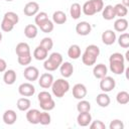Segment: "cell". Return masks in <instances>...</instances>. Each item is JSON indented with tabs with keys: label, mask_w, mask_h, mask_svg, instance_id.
Wrapping results in <instances>:
<instances>
[{
	"label": "cell",
	"mask_w": 129,
	"mask_h": 129,
	"mask_svg": "<svg viewBox=\"0 0 129 129\" xmlns=\"http://www.w3.org/2000/svg\"><path fill=\"white\" fill-rule=\"evenodd\" d=\"M67 21V14L63 11L57 10L52 14V22L56 24H63Z\"/></svg>",
	"instance_id": "d4e9b609"
},
{
	"label": "cell",
	"mask_w": 129,
	"mask_h": 129,
	"mask_svg": "<svg viewBox=\"0 0 129 129\" xmlns=\"http://www.w3.org/2000/svg\"><path fill=\"white\" fill-rule=\"evenodd\" d=\"M5 1H7V2H11V1H13V0H5Z\"/></svg>",
	"instance_id": "f5cc1de1"
},
{
	"label": "cell",
	"mask_w": 129,
	"mask_h": 129,
	"mask_svg": "<svg viewBox=\"0 0 129 129\" xmlns=\"http://www.w3.org/2000/svg\"><path fill=\"white\" fill-rule=\"evenodd\" d=\"M85 51H87V52H89V53H91V54H93V55H95V56H99V54H100V48H99V46H97L96 44H90V45H88L87 47H86V49H85Z\"/></svg>",
	"instance_id": "b9f144b4"
},
{
	"label": "cell",
	"mask_w": 129,
	"mask_h": 129,
	"mask_svg": "<svg viewBox=\"0 0 129 129\" xmlns=\"http://www.w3.org/2000/svg\"><path fill=\"white\" fill-rule=\"evenodd\" d=\"M30 105H31L30 100H29L28 98H25V97L19 98V99L17 100V104H16L18 110H19V111H22V112H26V111L30 108Z\"/></svg>",
	"instance_id": "603a6c76"
},
{
	"label": "cell",
	"mask_w": 129,
	"mask_h": 129,
	"mask_svg": "<svg viewBox=\"0 0 129 129\" xmlns=\"http://www.w3.org/2000/svg\"><path fill=\"white\" fill-rule=\"evenodd\" d=\"M89 126H90L91 129H106V125H105L101 120L92 121Z\"/></svg>",
	"instance_id": "bcb514c9"
},
{
	"label": "cell",
	"mask_w": 129,
	"mask_h": 129,
	"mask_svg": "<svg viewBox=\"0 0 129 129\" xmlns=\"http://www.w3.org/2000/svg\"><path fill=\"white\" fill-rule=\"evenodd\" d=\"M37 99H38V102L40 103V102H45L47 100H50V99H52V97L48 92L42 91L37 95Z\"/></svg>",
	"instance_id": "f6af8a7d"
},
{
	"label": "cell",
	"mask_w": 129,
	"mask_h": 129,
	"mask_svg": "<svg viewBox=\"0 0 129 129\" xmlns=\"http://www.w3.org/2000/svg\"><path fill=\"white\" fill-rule=\"evenodd\" d=\"M116 87V82L112 77L105 76L104 78L101 79L100 81V89L104 93H109L111 92L114 88Z\"/></svg>",
	"instance_id": "7a4b0ae2"
},
{
	"label": "cell",
	"mask_w": 129,
	"mask_h": 129,
	"mask_svg": "<svg viewBox=\"0 0 129 129\" xmlns=\"http://www.w3.org/2000/svg\"><path fill=\"white\" fill-rule=\"evenodd\" d=\"M77 110L79 113H83V112H90L91 110V104L90 102L86 101V100H80V102L77 104Z\"/></svg>",
	"instance_id": "1f68e13d"
},
{
	"label": "cell",
	"mask_w": 129,
	"mask_h": 129,
	"mask_svg": "<svg viewBox=\"0 0 129 129\" xmlns=\"http://www.w3.org/2000/svg\"><path fill=\"white\" fill-rule=\"evenodd\" d=\"M116 101L120 105H126L129 103V93L126 91H121L116 96Z\"/></svg>",
	"instance_id": "4dcf8cb0"
},
{
	"label": "cell",
	"mask_w": 129,
	"mask_h": 129,
	"mask_svg": "<svg viewBox=\"0 0 129 129\" xmlns=\"http://www.w3.org/2000/svg\"><path fill=\"white\" fill-rule=\"evenodd\" d=\"M87 88L84 84H76L73 87V96L77 100H82L87 96Z\"/></svg>",
	"instance_id": "5b68a950"
},
{
	"label": "cell",
	"mask_w": 129,
	"mask_h": 129,
	"mask_svg": "<svg viewBox=\"0 0 129 129\" xmlns=\"http://www.w3.org/2000/svg\"><path fill=\"white\" fill-rule=\"evenodd\" d=\"M109 128L110 129H123L124 128V124H123V122L121 120L115 119V120H112L110 122Z\"/></svg>",
	"instance_id": "ee69618b"
},
{
	"label": "cell",
	"mask_w": 129,
	"mask_h": 129,
	"mask_svg": "<svg viewBox=\"0 0 129 129\" xmlns=\"http://www.w3.org/2000/svg\"><path fill=\"white\" fill-rule=\"evenodd\" d=\"M102 16L105 20H113L116 17L114 6L113 5H106L102 10Z\"/></svg>",
	"instance_id": "e0dca14e"
},
{
	"label": "cell",
	"mask_w": 129,
	"mask_h": 129,
	"mask_svg": "<svg viewBox=\"0 0 129 129\" xmlns=\"http://www.w3.org/2000/svg\"><path fill=\"white\" fill-rule=\"evenodd\" d=\"M110 70L115 75H122L125 71V60H109Z\"/></svg>",
	"instance_id": "ba28073f"
},
{
	"label": "cell",
	"mask_w": 129,
	"mask_h": 129,
	"mask_svg": "<svg viewBox=\"0 0 129 129\" xmlns=\"http://www.w3.org/2000/svg\"><path fill=\"white\" fill-rule=\"evenodd\" d=\"M15 52H16L17 55L29 53L30 52V47H29L28 43H26V42H19L15 47Z\"/></svg>",
	"instance_id": "f546056e"
},
{
	"label": "cell",
	"mask_w": 129,
	"mask_h": 129,
	"mask_svg": "<svg viewBox=\"0 0 129 129\" xmlns=\"http://www.w3.org/2000/svg\"><path fill=\"white\" fill-rule=\"evenodd\" d=\"M23 77L29 82H34V81L38 80V78H39V71L36 67L28 66L25 68V70L23 72Z\"/></svg>",
	"instance_id": "3957f363"
},
{
	"label": "cell",
	"mask_w": 129,
	"mask_h": 129,
	"mask_svg": "<svg viewBox=\"0 0 129 129\" xmlns=\"http://www.w3.org/2000/svg\"><path fill=\"white\" fill-rule=\"evenodd\" d=\"M40 111L37 109H28L26 111V119L30 124H39Z\"/></svg>",
	"instance_id": "7c38bea8"
},
{
	"label": "cell",
	"mask_w": 129,
	"mask_h": 129,
	"mask_svg": "<svg viewBox=\"0 0 129 129\" xmlns=\"http://www.w3.org/2000/svg\"><path fill=\"white\" fill-rule=\"evenodd\" d=\"M47 54H48V51L40 45H38L33 50V57L37 60H44L47 57Z\"/></svg>",
	"instance_id": "44dd1931"
},
{
	"label": "cell",
	"mask_w": 129,
	"mask_h": 129,
	"mask_svg": "<svg viewBox=\"0 0 129 129\" xmlns=\"http://www.w3.org/2000/svg\"><path fill=\"white\" fill-rule=\"evenodd\" d=\"M1 40H2V32H0V42H1Z\"/></svg>",
	"instance_id": "816d5d0a"
},
{
	"label": "cell",
	"mask_w": 129,
	"mask_h": 129,
	"mask_svg": "<svg viewBox=\"0 0 129 129\" xmlns=\"http://www.w3.org/2000/svg\"><path fill=\"white\" fill-rule=\"evenodd\" d=\"M37 12H39V5L35 1H30L26 3L23 8V13L26 16H34Z\"/></svg>",
	"instance_id": "9c48e42d"
},
{
	"label": "cell",
	"mask_w": 129,
	"mask_h": 129,
	"mask_svg": "<svg viewBox=\"0 0 129 129\" xmlns=\"http://www.w3.org/2000/svg\"><path fill=\"white\" fill-rule=\"evenodd\" d=\"M3 18L9 20V21H10L11 23H13L14 25L17 24L18 21H19V17H18V15H17L15 12H13V11H8V12H6V13L4 14Z\"/></svg>",
	"instance_id": "74e56055"
},
{
	"label": "cell",
	"mask_w": 129,
	"mask_h": 129,
	"mask_svg": "<svg viewBox=\"0 0 129 129\" xmlns=\"http://www.w3.org/2000/svg\"><path fill=\"white\" fill-rule=\"evenodd\" d=\"M0 26H1V30H2V31L10 32V31L13 29L14 24H13V23H11L9 20H7V19L3 18V19H2V21H1V23H0Z\"/></svg>",
	"instance_id": "f35d334b"
},
{
	"label": "cell",
	"mask_w": 129,
	"mask_h": 129,
	"mask_svg": "<svg viewBox=\"0 0 129 129\" xmlns=\"http://www.w3.org/2000/svg\"><path fill=\"white\" fill-rule=\"evenodd\" d=\"M48 58L50 60L54 61L55 63H57L58 66H60L61 62H62V55L59 52H52V53H50L49 56H48Z\"/></svg>",
	"instance_id": "7bdbcfd3"
},
{
	"label": "cell",
	"mask_w": 129,
	"mask_h": 129,
	"mask_svg": "<svg viewBox=\"0 0 129 129\" xmlns=\"http://www.w3.org/2000/svg\"><path fill=\"white\" fill-rule=\"evenodd\" d=\"M102 41L106 45H112L116 41V33L111 29H107L102 33Z\"/></svg>",
	"instance_id": "30bf717a"
},
{
	"label": "cell",
	"mask_w": 129,
	"mask_h": 129,
	"mask_svg": "<svg viewBox=\"0 0 129 129\" xmlns=\"http://www.w3.org/2000/svg\"><path fill=\"white\" fill-rule=\"evenodd\" d=\"M82 61H83V63H84L85 66L91 67V66H93V64L96 63V61H97V56H95V55H93V54H91V53L85 51V52L83 53V55H82Z\"/></svg>",
	"instance_id": "4316f807"
},
{
	"label": "cell",
	"mask_w": 129,
	"mask_h": 129,
	"mask_svg": "<svg viewBox=\"0 0 129 129\" xmlns=\"http://www.w3.org/2000/svg\"><path fill=\"white\" fill-rule=\"evenodd\" d=\"M114 11H115L116 16H118L119 18H123L128 13V7L124 6L122 3H118L114 6Z\"/></svg>",
	"instance_id": "f1b7e54d"
},
{
	"label": "cell",
	"mask_w": 129,
	"mask_h": 129,
	"mask_svg": "<svg viewBox=\"0 0 129 129\" xmlns=\"http://www.w3.org/2000/svg\"><path fill=\"white\" fill-rule=\"evenodd\" d=\"M124 58H126V60H129V51H126V54H125Z\"/></svg>",
	"instance_id": "f907efd6"
},
{
	"label": "cell",
	"mask_w": 129,
	"mask_h": 129,
	"mask_svg": "<svg viewBox=\"0 0 129 129\" xmlns=\"http://www.w3.org/2000/svg\"><path fill=\"white\" fill-rule=\"evenodd\" d=\"M37 33H38V29L37 26L34 24H28L24 27V35L29 39L35 38L37 36Z\"/></svg>",
	"instance_id": "ac0fdd59"
},
{
	"label": "cell",
	"mask_w": 129,
	"mask_h": 129,
	"mask_svg": "<svg viewBox=\"0 0 129 129\" xmlns=\"http://www.w3.org/2000/svg\"><path fill=\"white\" fill-rule=\"evenodd\" d=\"M43 68L48 72H53V71H56L59 68V66L57 63H55L54 61L50 60L49 58H45V60L43 62Z\"/></svg>",
	"instance_id": "d590c367"
},
{
	"label": "cell",
	"mask_w": 129,
	"mask_h": 129,
	"mask_svg": "<svg viewBox=\"0 0 129 129\" xmlns=\"http://www.w3.org/2000/svg\"><path fill=\"white\" fill-rule=\"evenodd\" d=\"M91 1L93 3V5H94V7H95V9L97 11V13L98 12H101L103 10V8H104V2H103V0H91Z\"/></svg>",
	"instance_id": "7dc6e473"
},
{
	"label": "cell",
	"mask_w": 129,
	"mask_h": 129,
	"mask_svg": "<svg viewBox=\"0 0 129 129\" xmlns=\"http://www.w3.org/2000/svg\"><path fill=\"white\" fill-rule=\"evenodd\" d=\"M118 43L121 47L123 48H128L129 47V34L127 32L122 33L118 37Z\"/></svg>",
	"instance_id": "836d02e7"
},
{
	"label": "cell",
	"mask_w": 129,
	"mask_h": 129,
	"mask_svg": "<svg viewBox=\"0 0 129 129\" xmlns=\"http://www.w3.org/2000/svg\"><path fill=\"white\" fill-rule=\"evenodd\" d=\"M82 11L87 16H92V15L97 13V11H96V9H95V7H94V5H93L91 0H89V1L84 3V5L82 6Z\"/></svg>",
	"instance_id": "cb8c5ba5"
},
{
	"label": "cell",
	"mask_w": 129,
	"mask_h": 129,
	"mask_svg": "<svg viewBox=\"0 0 129 129\" xmlns=\"http://www.w3.org/2000/svg\"><path fill=\"white\" fill-rule=\"evenodd\" d=\"M96 102H97V104H98L100 107L106 108V107H108V106L110 105L111 99H110V97L108 96L107 93H104V92H103V93H100V94L97 95V97H96Z\"/></svg>",
	"instance_id": "2e32d148"
},
{
	"label": "cell",
	"mask_w": 129,
	"mask_h": 129,
	"mask_svg": "<svg viewBox=\"0 0 129 129\" xmlns=\"http://www.w3.org/2000/svg\"><path fill=\"white\" fill-rule=\"evenodd\" d=\"M50 121H51V117H50V115H49V113L47 111L40 112L39 124H41V125H48V124H50Z\"/></svg>",
	"instance_id": "8d00e7d4"
},
{
	"label": "cell",
	"mask_w": 129,
	"mask_h": 129,
	"mask_svg": "<svg viewBox=\"0 0 129 129\" xmlns=\"http://www.w3.org/2000/svg\"><path fill=\"white\" fill-rule=\"evenodd\" d=\"M38 27L40 28V30H41L42 32H44V33H49V32H51V31L53 30V27H54V26H53V22L47 18V19L43 20V21L38 25Z\"/></svg>",
	"instance_id": "83f0119b"
},
{
	"label": "cell",
	"mask_w": 129,
	"mask_h": 129,
	"mask_svg": "<svg viewBox=\"0 0 129 129\" xmlns=\"http://www.w3.org/2000/svg\"><path fill=\"white\" fill-rule=\"evenodd\" d=\"M7 69V62L4 58L0 57V73H4Z\"/></svg>",
	"instance_id": "c3c4849f"
},
{
	"label": "cell",
	"mask_w": 129,
	"mask_h": 129,
	"mask_svg": "<svg viewBox=\"0 0 129 129\" xmlns=\"http://www.w3.org/2000/svg\"><path fill=\"white\" fill-rule=\"evenodd\" d=\"M127 28H128V21L124 17L123 18H119V19H117L114 22V29H115V31L124 32V31L127 30Z\"/></svg>",
	"instance_id": "ffe728a7"
},
{
	"label": "cell",
	"mask_w": 129,
	"mask_h": 129,
	"mask_svg": "<svg viewBox=\"0 0 129 129\" xmlns=\"http://www.w3.org/2000/svg\"><path fill=\"white\" fill-rule=\"evenodd\" d=\"M68 55L72 59H78L81 56V47L78 44H72L68 49Z\"/></svg>",
	"instance_id": "7402d4cb"
},
{
	"label": "cell",
	"mask_w": 129,
	"mask_h": 129,
	"mask_svg": "<svg viewBox=\"0 0 129 129\" xmlns=\"http://www.w3.org/2000/svg\"><path fill=\"white\" fill-rule=\"evenodd\" d=\"M77 122H78V125L81 127L89 126L90 123L92 122V115L90 114V112L79 113V115L77 117Z\"/></svg>",
	"instance_id": "4fadbf2b"
},
{
	"label": "cell",
	"mask_w": 129,
	"mask_h": 129,
	"mask_svg": "<svg viewBox=\"0 0 129 129\" xmlns=\"http://www.w3.org/2000/svg\"><path fill=\"white\" fill-rule=\"evenodd\" d=\"M39 106H40V108L43 110V111H51V110H53L54 109V107H55V103H54V101H53V99H50V100H47V101H45V102H40L39 103Z\"/></svg>",
	"instance_id": "e575fe53"
},
{
	"label": "cell",
	"mask_w": 129,
	"mask_h": 129,
	"mask_svg": "<svg viewBox=\"0 0 129 129\" xmlns=\"http://www.w3.org/2000/svg\"><path fill=\"white\" fill-rule=\"evenodd\" d=\"M18 93L22 97H31L35 93V87L30 83H22L18 87Z\"/></svg>",
	"instance_id": "277c9868"
},
{
	"label": "cell",
	"mask_w": 129,
	"mask_h": 129,
	"mask_svg": "<svg viewBox=\"0 0 129 129\" xmlns=\"http://www.w3.org/2000/svg\"><path fill=\"white\" fill-rule=\"evenodd\" d=\"M91 31H92V26L87 21H81L76 25V32L79 35L86 36V35H89Z\"/></svg>",
	"instance_id": "52a82bcc"
},
{
	"label": "cell",
	"mask_w": 129,
	"mask_h": 129,
	"mask_svg": "<svg viewBox=\"0 0 129 129\" xmlns=\"http://www.w3.org/2000/svg\"><path fill=\"white\" fill-rule=\"evenodd\" d=\"M108 73V69L104 63H98L94 67L93 69V75L96 79L101 80L102 78H104L105 76H107Z\"/></svg>",
	"instance_id": "5bb4252c"
},
{
	"label": "cell",
	"mask_w": 129,
	"mask_h": 129,
	"mask_svg": "<svg viewBox=\"0 0 129 129\" xmlns=\"http://www.w3.org/2000/svg\"><path fill=\"white\" fill-rule=\"evenodd\" d=\"M70 14L73 19H79L82 14V6L79 3H73L70 8Z\"/></svg>",
	"instance_id": "484cf974"
},
{
	"label": "cell",
	"mask_w": 129,
	"mask_h": 129,
	"mask_svg": "<svg viewBox=\"0 0 129 129\" xmlns=\"http://www.w3.org/2000/svg\"><path fill=\"white\" fill-rule=\"evenodd\" d=\"M3 122L7 125H12L16 122L17 120V114L14 110H6L4 113H3Z\"/></svg>",
	"instance_id": "9a60e30c"
},
{
	"label": "cell",
	"mask_w": 129,
	"mask_h": 129,
	"mask_svg": "<svg viewBox=\"0 0 129 129\" xmlns=\"http://www.w3.org/2000/svg\"><path fill=\"white\" fill-rule=\"evenodd\" d=\"M124 6H126V7H128L129 6V0H122V2H121Z\"/></svg>",
	"instance_id": "681fc988"
},
{
	"label": "cell",
	"mask_w": 129,
	"mask_h": 129,
	"mask_svg": "<svg viewBox=\"0 0 129 129\" xmlns=\"http://www.w3.org/2000/svg\"><path fill=\"white\" fill-rule=\"evenodd\" d=\"M48 18V15H47V13L46 12H44V11H40V12H37L36 14H35V18H34V21H35V24L38 26L43 20H45V19H47Z\"/></svg>",
	"instance_id": "60d3db41"
},
{
	"label": "cell",
	"mask_w": 129,
	"mask_h": 129,
	"mask_svg": "<svg viewBox=\"0 0 129 129\" xmlns=\"http://www.w3.org/2000/svg\"><path fill=\"white\" fill-rule=\"evenodd\" d=\"M16 72L14 70H7L4 72L3 81L6 85H13L16 81Z\"/></svg>",
	"instance_id": "d6986e66"
},
{
	"label": "cell",
	"mask_w": 129,
	"mask_h": 129,
	"mask_svg": "<svg viewBox=\"0 0 129 129\" xmlns=\"http://www.w3.org/2000/svg\"><path fill=\"white\" fill-rule=\"evenodd\" d=\"M59 72H60V75L64 79H68V78L72 77V75L74 73V66L70 61L61 62V64L59 66Z\"/></svg>",
	"instance_id": "8fae6325"
},
{
	"label": "cell",
	"mask_w": 129,
	"mask_h": 129,
	"mask_svg": "<svg viewBox=\"0 0 129 129\" xmlns=\"http://www.w3.org/2000/svg\"><path fill=\"white\" fill-rule=\"evenodd\" d=\"M53 76L49 73H44L42 75H40V77L38 78V84L41 88L43 89H48L51 87L52 83H53Z\"/></svg>",
	"instance_id": "8992f818"
},
{
	"label": "cell",
	"mask_w": 129,
	"mask_h": 129,
	"mask_svg": "<svg viewBox=\"0 0 129 129\" xmlns=\"http://www.w3.org/2000/svg\"><path fill=\"white\" fill-rule=\"evenodd\" d=\"M17 60H18V63L21 64V66H28L32 60L31 52L21 54V55H17Z\"/></svg>",
	"instance_id": "d6a6232c"
},
{
	"label": "cell",
	"mask_w": 129,
	"mask_h": 129,
	"mask_svg": "<svg viewBox=\"0 0 129 129\" xmlns=\"http://www.w3.org/2000/svg\"><path fill=\"white\" fill-rule=\"evenodd\" d=\"M50 88L54 97L62 98L70 90V83L66 79H57L56 81H53Z\"/></svg>",
	"instance_id": "6da1fadb"
},
{
	"label": "cell",
	"mask_w": 129,
	"mask_h": 129,
	"mask_svg": "<svg viewBox=\"0 0 129 129\" xmlns=\"http://www.w3.org/2000/svg\"><path fill=\"white\" fill-rule=\"evenodd\" d=\"M39 45L42 46L43 48H45V49L48 51V50H50V49L52 48V46H53V41H52V39H51L50 37H44V38L41 39Z\"/></svg>",
	"instance_id": "ab89813d"
}]
</instances>
